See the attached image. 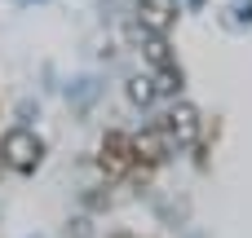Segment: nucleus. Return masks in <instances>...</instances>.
Wrapping results in <instances>:
<instances>
[{"label":"nucleus","instance_id":"obj_1","mask_svg":"<svg viewBox=\"0 0 252 238\" xmlns=\"http://www.w3.org/2000/svg\"><path fill=\"white\" fill-rule=\"evenodd\" d=\"M0 163L18 177H31L40 163H44V141L31 132V128H9L0 137Z\"/></svg>","mask_w":252,"mask_h":238},{"label":"nucleus","instance_id":"obj_2","mask_svg":"<svg viewBox=\"0 0 252 238\" xmlns=\"http://www.w3.org/2000/svg\"><path fill=\"white\" fill-rule=\"evenodd\" d=\"M155 128H159V137L168 141V150H190L195 141H199V110L190 106V102H177V106H168L159 119H151Z\"/></svg>","mask_w":252,"mask_h":238},{"label":"nucleus","instance_id":"obj_3","mask_svg":"<svg viewBox=\"0 0 252 238\" xmlns=\"http://www.w3.org/2000/svg\"><path fill=\"white\" fill-rule=\"evenodd\" d=\"M168 155H173V150H168V141L159 137V128H155V124H146V128L133 137V172H137L142 181H146V177H151Z\"/></svg>","mask_w":252,"mask_h":238},{"label":"nucleus","instance_id":"obj_4","mask_svg":"<svg viewBox=\"0 0 252 238\" xmlns=\"http://www.w3.org/2000/svg\"><path fill=\"white\" fill-rule=\"evenodd\" d=\"M97 168H102L106 177H124V172H133V137H124V132H106L102 146H97Z\"/></svg>","mask_w":252,"mask_h":238},{"label":"nucleus","instance_id":"obj_5","mask_svg":"<svg viewBox=\"0 0 252 238\" xmlns=\"http://www.w3.org/2000/svg\"><path fill=\"white\" fill-rule=\"evenodd\" d=\"M177 0H137V26L142 31H159V35H168L173 31V22H177Z\"/></svg>","mask_w":252,"mask_h":238},{"label":"nucleus","instance_id":"obj_6","mask_svg":"<svg viewBox=\"0 0 252 238\" xmlns=\"http://www.w3.org/2000/svg\"><path fill=\"white\" fill-rule=\"evenodd\" d=\"M155 93H159L155 75H133V79H128V102H133V106H151Z\"/></svg>","mask_w":252,"mask_h":238}]
</instances>
